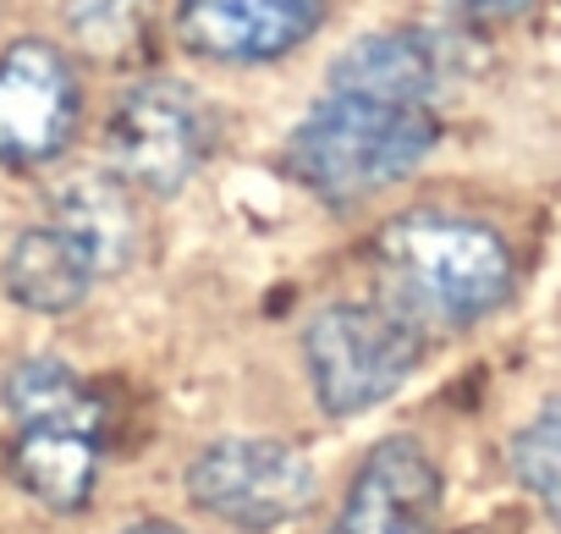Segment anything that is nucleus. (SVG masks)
Wrapping results in <instances>:
<instances>
[{"label":"nucleus","instance_id":"obj_7","mask_svg":"<svg viewBox=\"0 0 561 534\" xmlns=\"http://www.w3.org/2000/svg\"><path fill=\"white\" fill-rule=\"evenodd\" d=\"M78 122V83L56 45L23 39L0 56V160L39 166L67 149Z\"/></svg>","mask_w":561,"mask_h":534},{"label":"nucleus","instance_id":"obj_11","mask_svg":"<svg viewBox=\"0 0 561 534\" xmlns=\"http://www.w3.org/2000/svg\"><path fill=\"white\" fill-rule=\"evenodd\" d=\"M94 264L89 253L61 231V226H28L18 242H12V259H7V287L23 309L34 315H72L89 287H94Z\"/></svg>","mask_w":561,"mask_h":534},{"label":"nucleus","instance_id":"obj_1","mask_svg":"<svg viewBox=\"0 0 561 534\" xmlns=\"http://www.w3.org/2000/svg\"><path fill=\"white\" fill-rule=\"evenodd\" d=\"M375 259L386 304L419 331L473 326L512 298V248L468 215H397L380 231Z\"/></svg>","mask_w":561,"mask_h":534},{"label":"nucleus","instance_id":"obj_8","mask_svg":"<svg viewBox=\"0 0 561 534\" xmlns=\"http://www.w3.org/2000/svg\"><path fill=\"white\" fill-rule=\"evenodd\" d=\"M331 534H440V468H435V457L413 435L380 441L364 457Z\"/></svg>","mask_w":561,"mask_h":534},{"label":"nucleus","instance_id":"obj_14","mask_svg":"<svg viewBox=\"0 0 561 534\" xmlns=\"http://www.w3.org/2000/svg\"><path fill=\"white\" fill-rule=\"evenodd\" d=\"M462 7H473V12H523L528 0H462Z\"/></svg>","mask_w":561,"mask_h":534},{"label":"nucleus","instance_id":"obj_6","mask_svg":"<svg viewBox=\"0 0 561 534\" xmlns=\"http://www.w3.org/2000/svg\"><path fill=\"white\" fill-rule=\"evenodd\" d=\"M105 138L122 182L171 193L198 171L209 149V116L182 83H138L116 100Z\"/></svg>","mask_w":561,"mask_h":534},{"label":"nucleus","instance_id":"obj_4","mask_svg":"<svg viewBox=\"0 0 561 534\" xmlns=\"http://www.w3.org/2000/svg\"><path fill=\"white\" fill-rule=\"evenodd\" d=\"M419 353H424V331L408 315H397L386 298L325 304L304 331L309 380L331 419L369 413L375 402L402 391V380L419 370Z\"/></svg>","mask_w":561,"mask_h":534},{"label":"nucleus","instance_id":"obj_10","mask_svg":"<svg viewBox=\"0 0 561 534\" xmlns=\"http://www.w3.org/2000/svg\"><path fill=\"white\" fill-rule=\"evenodd\" d=\"M331 83L342 94H364L386 105H430V94L440 89V50L430 34H413V29L369 34L336 61Z\"/></svg>","mask_w":561,"mask_h":534},{"label":"nucleus","instance_id":"obj_3","mask_svg":"<svg viewBox=\"0 0 561 534\" xmlns=\"http://www.w3.org/2000/svg\"><path fill=\"white\" fill-rule=\"evenodd\" d=\"M7 408L18 419L12 435L18 485L56 512L89 507L105 441V408L94 402V391L56 359H23L7 375Z\"/></svg>","mask_w":561,"mask_h":534},{"label":"nucleus","instance_id":"obj_12","mask_svg":"<svg viewBox=\"0 0 561 534\" xmlns=\"http://www.w3.org/2000/svg\"><path fill=\"white\" fill-rule=\"evenodd\" d=\"M94 264V276H116L133 264V248H138V215H133V198L122 182L111 177H83L72 188L56 193V220Z\"/></svg>","mask_w":561,"mask_h":534},{"label":"nucleus","instance_id":"obj_9","mask_svg":"<svg viewBox=\"0 0 561 534\" xmlns=\"http://www.w3.org/2000/svg\"><path fill=\"white\" fill-rule=\"evenodd\" d=\"M325 0H182V39L215 61H275L304 45Z\"/></svg>","mask_w":561,"mask_h":534},{"label":"nucleus","instance_id":"obj_5","mask_svg":"<svg viewBox=\"0 0 561 534\" xmlns=\"http://www.w3.org/2000/svg\"><path fill=\"white\" fill-rule=\"evenodd\" d=\"M187 496L209 518L248 529V534H264V529H280L314 507V468L280 441L231 435V441H215L193 457Z\"/></svg>","mask_w":561,"mask_h":534},{"label":"nucleus","instance_id":"obj_15","mask_svg":"<svg viewBox=\"0 0 561 534\" xmlns=\"http://www.w3.org/2000/svg\"><path fill=\"white\" fill-rule=\"evenodd\" d=\"M122 534H187V529H176V523H133Z\"/></svg>","mask_w":561,"mask_h":534},{"label":"nucleus","instance_id":"obj_2","mask_svg":"<svg viewBox=\"0 0 561 534\" xmlns=\"http://www.w3.org/2000/svg\"><path fill=\"white\" fill-rule=\"evenodd\" d=\"M440 138L430 105H386L364 94H325L293 133V171L331 204H364L419 171Z\"/></svg>","mask_w":561,"mask_h":534},{"label":"nucleus","instance_id":"obj_13","mask_svg":"<svg viewBox=\"0 0 561 534\" xmlns=\"http://www.w3.org/2000/svg\"><path fill=\"white\" fill-rule=\"evenodd\" d=\"M512 468L523 490L545 507V518L561 529V402H545L512 441Z\"/></svg>","mask_w":561,"mask_h":534}]
</instances>
